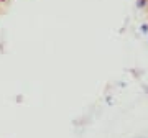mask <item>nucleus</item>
<instances>
[{"label": "nucleus", "mask_w": 148, "mask_h": 138, "mask_svg": "<svg viewBox=\"0 0 148 138\" xmlns=\"http://www.w3.org/2000/svg\"><path fill=\"white\" fill-rule=\"evenodd\" d=\"M147 3H148V0H137L138 8H143V7H147Z\"/></svg>", "instance_id": "1"}, {"label": "nucleus", "mask_w": 148, "mask_h": 138, "mask_svg": "<svg viewBox=\"0 0 148 138\" xmlns=\"http://www.w3.org/2000/svg\"><path fill=\"white\" fill-rule=\"evenodd\" d=\"M142 31L143 33H148V25H142Z\"/></svg>", "instance_id": "2"}, {"label": "nucleus", "mask_w": 148, "mask_h": 138, "mask_svg": "<svg viewBox=\"0 0 148 138\" xmlns=\"http://www.w3.org/2000/svg\"><path fill=\"white\" fill-rule=\"evenodd\" d=\"M3 2H7V0H0V3H3Z\"/></svg>", "instance_id": "3"}]
</instances>
